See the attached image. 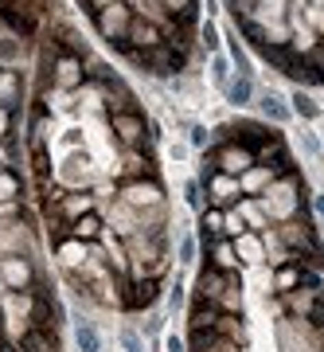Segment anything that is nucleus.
Wrapping results in <instances>:
<instances>
[{
  "label": "nucleus",
  "mask_w": 324,
  "mask_h": 352,
  "mask_svg": "<svg viewBox=\"0 0 324 352\" xmlns=\"http://www.w3.org/2000/svg\"><path fill=\"white\" fill-rule=\"evenodd\" d=\"M211 270H223V274H231L238 266V254H235V239H215L211 243Z\"/></svg>",
  "instance_id": "6ab92c4d"
},
{
  "label": "nucleus",
  "mask_w": 324,
  "mask_h": 352,
  "mask_svg": "<svg viewBox=\"0 0 324 352\" xmlns=\"http://www.w3.org/2000/svg\"><path fill=\"white\" fill-rule=\"evenodd\" d=\"M62 145H67V149H78V145H82V129H67V133H62Z\"/></svg>",
  "instance_id": "72a5a7b5"
},
{
  "label": "nucleus",
  "mask_w": 324,
  "mask_h": 352,
  "mask_svg": "<svg viewBox=\"0 0 324 352\" xmlns=\"http://www.w3.org/2000/svg\"><path fill=\"white\" fill-rule=\"evenodd\" d=\"M203 188H207V196H211V208H219V212H223V208H235V204L242 200V188H238V176L215 173L211 180L203 184Z\"/></svg>",
  "instance_id": "1a4fd4ad"
},
{
  "label": "nucleus",
  "mask_w": 324,
  "mask_h": 352,
  "mask_svg": "<svg viewBox=\"0 0 324 352\" xmlns=\"http://www.w3.org/2000/svg\"><path fill=\"white\" fill-rule=\"evenodd\" d=\"M289 110H293V118H301V122H316V118H321V106L312 102L309 90H301V87L289 94Z\"/></svg>",
  "instance_id": "a211bd4d"
},
{
  "label": "nucleus",
  "mask_w": 324,
  "mask_h": 352,
  "mask_svg": "<svg viewBox=\"0 0 324 352\" xmlns=\"http://www.w3.org/2000/svg\"><path fill=\"white\" fill-rule=\"evenodd\" d=\"M24 98H27L24 71L4 67V71H0V106H4V110H24Z\"/></svg>",
  "instance_id": "6e6552de"
},
{
  "label": "nucleus",
  "mask_w": 324,
  "mask_h": 352,
  "mask_svg": "<svg viewBox=\"0 0 324 352\" xmlns=\"http://www.w3.org/2000/svg\"><path fill=\"white\" fill-rule=\"evenodd\" d=\"M16 157H20V138L0 141V168H20V164H16Z\"/></svg>",
  "instance_id": "cd10ccee"
},
{
  "label": "nucleus",
  "mask_w": 324,
  "mask_h": 352,
  "mask_svg": "<svg viewBox=\"0 0 324 352\" xmlns=\"http://www.w3.org/2000/svg\"><path fill=\"white\" fill-rule=\"evenodd\" d=\"M75 344L78 352H102V333L90 321H75Z\"/></svg>",
  "instance_id": "4be33fe9"
},
{
  "label": "nucleus",
  "mask_w": 324,
  "mask_h": 352,
  "mask_svg": "<svg viewBox=\"0 0 324 352\" xmlns=\"http://www.w3.org/2000/svg\"><path fill=\"white\" fill-rule=\"evenodd\" d=\"M0 71H4V67H0Z\"/></svg>",
  "instance_id": "ea45409f"
},
{
  "label": "nucleus",
  "mask_w": 324,
  "mask_h": 352,
  "mask_svg": "<svg viewBox=\"0 0 324 352\" xmlns=\"http://www.w3.org/2000/svg\"><path fill=\"white\" fill-rule=\"evenodd\" d=\"M223 98L231 102L235 110H242V106H250V102H254V78H250V75H235L231 82H227Z\"/></svg>",
  "instance_id": "2eb2a0df"
},
{
  "label": "nucleus",
  "mask_w": 324,
  "mask_h": 352,
  "mask_svg": "<svg viewBox=\"0 0 324 352\" xmlns=\"http://www.w3.org/2000/svg\"><path fill=\"white\" fill-rule=\"evenodd\" d=\"M321 138H324V126H321ZM321 145H324V141H321Z\"/></svg>",
  "instance_id": "4c0bfd02"
},
{
  "label": "nucleus",
  "mask_w": 324,
  "mask_h": 352,
  "mask_svg": "<svg viewBox=\"0 0 324 352\" xmlns=\"http://www.w3.org/2000/svg\"><path fill=\"white\" fill-rule=\"evenodd\" d=\"M274 180H277V176H274V168H270V164H250L246 173L238 176V188H242V196H254V200H258V196H262Z\"/></svg>",
  "instance_id": "9b49d317"
},
{
  "label": "nucleus",
  "mask_w": 324,
  "mask_h": 352,
  "mask_svg": "<svg viewBox=\"0 0 324 352\" xmlns=\"http://www.w3.org/2000/svg\"><path fill=\"white\" fill-rule=\"evenodd\" d=\"M200 47L207 51V55L223 51V32H219V24H215V20H203V24H200Z\"/></svg>",
  "instance_id": "393cba45"
},
{
  "label": "nucleus",
  "mask_w": 324,
  "mask_h": 352,
  "mask_svg": "<svg viewBox=\"0 0 324 352\" xmlns=\"http://www.w3.org/2000/svg\"><path fill=\"white\" fill-rule=\"evenodd\" d=\"M164 43V32L157 24H149V20H141L137 12H133V20H129V32H125L121 47H113L117 55L121 51H157Z\"/></svg>",
  "instance_id": "423d86ee"
},
{
  "label": "nucleus",
  "mask_w": 324,
  "mask_h": 352,
  "mask_svg": "<svg viewBox=\"0 0 324 352\" xmlns=\"http://www.w3.org/2000/svg\"><path fill=\"white\" fill-rule=\"evenodd\" d=\"M0 286L4 294H32L36 289V270L27 254H0Z\"/></svg>",
  "instance_id": "20e7f679"
},
{
  "label": "nucleus",
  "mask_w": 324,
  "mask_h": 352,
  "mask_svg": "<svg viewBox=\"0 0 324 352\" xmlns=\"http://www.w3.org/2000/svg\"><path fill=\"white\" fill-rule=\"evenodd\" d=\"M86 63H90V59H82V55H75V51H59L47 67H39V78H43L39 87L75 94V90L86 87Z\"/></svg>",
  "instance_id": "f257e3e1"
},
{
  "label": "nucleus",
  "mask_w": 324,
  "mask_h": 352,
  "mask_svg": "<svg viewBox=\"0 0 324 352\" xmlns=\"http://www.w3.org/2000/svg\"><path fill=\"white\" fill-rule=\"evenodd\" d=\"M117 344H121V352H145V340H141V333H133V329H121V333H117Z\"/></svg>",
  "instance_id": "c85d7f7f"
},
{
  "label": "nucleus",
  "mask_w": 324,
  "mask_h": 352,
  "mask_svg": "<svg viewBox=\"0 0 324 352\" xmlns=\"http://www.w3.org/2000/svg\"><path fill=\"white\" fill-rule=\"evenodd\" d=\"M121 204L125 208H164V192L152 176L141 180H121Z\"/></svg>",
  "instance_id": "0eeeda50"
},
{
  "label": "nucleus",
  "mask_w": 324,
  "mask_h": 352,
  "mask_svg": "<svg viewBox=\"0 0 324 352\" xmlns=\"http://www.w3.org/2000/svg\"><path fill=\"white\" fill-rule=\"evenodd\" d=\"M309 321L316 329H324V298H316V302H309Z\"/></svg>",
  "instance_id": "473e14b6"
},
{
  "label": "nucleus",
  "mask_w": 324,
  "mask_h": 352,
  "mask_svg": "<svg viewBox=\"0 0 324 352\" xmlns=\"http://www.w3.org/2000/svg\"><path fill=\"white\" fill-rule=\"evenodd\" d=\"M187 263H196V235L180 239V266H187Z\"/></svg>",
  "instance_id": "2f4dec72"
},
{
  "label": "nucleus",
  "mask_w": 324,
  "mask_h": 352,
  "mask_svg": "<svg viewBox=\"0 0 324 352\" xmlns=\"http://www.w3.org/2000/svg\"><path fill=\"white\" fill-rule=\"evenodd\" d=\"M289 16V0H254V8H250V20L254 24H281Z\"/></svg>",
  "instance_id": "4468645a"
},
{
  "label": "nucleus",
  "mask_w": 324,
  "mask_h": 352,
  "mask_svg": "<svg viewBox=\"0 0 324 352\" xmlns=\"http://www.w3.org/2000/svg\"><path fill=\"white\" fill-rule=\"evenodd\" d=\"M184 129H187V145H192V149H200V153L211 149V129L207 126H200V122H184Z\"/></svg>",
  "instance_id": "a878e982"
},
{
  "label": "nucleus",
  "mask_w": 324,
  "mask_h": 352,
  "mask_svg": "<svg viewBox=\"0 0 324 352\" xmlns=\"http://www.w3.org/2000/svg\"><path fill=\"white\" fill-rule=\"evenodd\" d=\"M4 4H8V0H0V8H4Z\"/></svg>",
  "instance_id": "58836bf2"
},
{
  "label": "nucleus",
  "mask_w": 324,
  "mask_h": 352,
  "mask_svg": "<svg viewBox=\"0 0 324 352\" xmlns=\"http://www.w3.org/2000/svg\"><path fill=\"white\" fill-rule=\"evenodd\" d=\"M157 298H161V286H157V278L149 274V278H141L137 286H133V294L125 298V305H129V309H145V305H152Z\"/></svg>",
  "instance_id": "f3484780"
},
{
  "label": "nucleus",
  "mask_w": 324,
  "mask_h": 352,
  "mask_svg": "<svg viewBox=\"0 0 324 352\" xmlns=\"http://www.w3.org/2000/svg\"><path fill=\"white\" fill-rule=\"evenodd\" d=\"M110 129L121 149H149V113L145 110H117L110 113Z\"/></svg>",
  "instance_id": "f03ea898"
},
{
  "label": "nucleus",
  "mask_w": 324,
  "mask_h": 352,
  "mask_svg": "<svg viewBox=\"0 0 324 352\" xmlns=\"http://www.w3.org/2000/svg\"><path fill=\"white\" fill-rule=\"evenodd\" d=\"M24 200V176L20 168H0V204Z\"/></svg>",
  "instance_id": "aec40b11"
},
{
  "label": "nucleus",
  "mask_w": 324,
  "mask_h": 352,
  "mask_svg": "<svg viewBox=\"0 0 324 352\" xmlns=\"http://www.w3.org/2000/svg\"><path fill=\"white\" fill-rule=\"evenodd\" d=\"M117 176H121V180H141V176H152L149 149H125V161L117 164Z\"/></svg>",
  "instance_id": "f8f14e48"
},
{
  "label": "nucleus",
  "mask_w": 324,
  "mask_h": 352,
  "mask_svg": "<svg viewBox=\"0 0 324 352\" xmlns=\"http://www.w3.org/2000/svg\"><path fill=\"white\" fill-rule=\"evenodd\" d=\"M200 239L207 243V247H211L215 239H223V212H219V208H207V212H203V231H200Z\"/></svg>",
  "instance_id": "b1692460"
},
{
  "label": "nucleus",
  "mask_w": 324,
  "mask_h": 352,
  "mask_svg": "<svg viewBox=\"0 0 324 352\" xmlns=\"http://www.w3.org/2000/svg\"><path fill=\"white\" fill-rule=\"evenodd\" d=\"M20 118H27L24 110H4L0 106V141H8V138H16V122Z\"/></svg>",
  "instance_id": "bb28decb"
},
{
  "label": "nucleus",
  "mask_w": 324,
  "mask_h": 352,
  "mask_svg": "<svg viewBox=\"0 0 324 352\" xmlns=\"http://www.w3.org/2000/svg\"><path fill=\"white\" fill-rule=\"evenodd\" d=\"M207 71H211V82L219 90H227V82L235 78V71H231V59H227V51H215V55H207Z\"/></svg>",
  "instance_id": "412c9836"
},
{
  "label": "nucleus",
  "mask_w": 324,
  "mask_h": 352,
  "mask_svg": "<svg viewBox=\"0 0 324 352\" xmlns=\"http://www.w3.org/2000/svg\"><path fill=\"white\" fill-rule=\"evenodd\" d=\"M312 208H316V215L324 219V196H316V200H312Z\"/></svg>",
  "instance_id": "e433bc0d"
},
{
  "label": "nucleus",
  "mask_w": 324,
  "mask_h": 352,
  "mask_svg": "<svg viewBox=\"0 0 324 352\" xmlns=\"http://www.w3.org/2000/svg\"><path fill=\"white\" fill-rule=\"evenodd\" d=\"M254 102H258L262 118H266V122H274V126H286L289 118H293V110H289V98H281L277 90H262V94H254Z\"/></svg>",
  "instance_id": "9d476101"
},
{
  "label": "nucleus",
  "mask_w": 324,
  "mask_h": 352,
  "mask_svg": "<svg viewBox=\"0 0 324 352\" xmlns=\"http://www.w3.org/2000/svg\"><path fill=\"white\" fill-rule=\"evenodd\" d=\"M129 20H133V8H129L125 0H113V4H106V8H98V12L90 16L94 32H98L110 47H121L125 32H129Z\"/></svg>",
  "instance_id": "7ed1b4c3"
},
{
  "label": "nucleus",
  "mask_w": 324,
  "mask_h": 352,
  "mask_svg": "<svg viewBox=\"0 0 324 352\" xmlns=\"http://www.w3.org/2000/svg\"><path fill=\"white\" fill-rule=\"evenodd\" d=\"M168 302H172L176 309L184 305V282H180V278H176V286H172V294H168Z\"/></svg>",
  "instance_id": "f704fd0d"
},
{
  "label": "nucleus",
  "mask_w": 324,
  "mask_h": 352,
  "mask_svg": "<svg viewBox=\"0 0 324 352\" xmlns=\"http://www.w3.org/2000/svg\"><path fill=\"white\" fill-rule=\"evenodd\" d=\"M200 180H187V184H184V204H187V208H200V204H203V196H200Z\"/></svg>",
  "instance_id": "7c9ffc66"
},
{
  "label": "nucleus",
  "mask_w": 324,
  "mask_h": 352,
  "mask_svg": "<svg viewBox=\"0 0 324 352\" xmlns=\"http://www.w3.org/2000/svg\"><path fill=\"white\" fill-rule=\"evenodd\" d=\"M102 231H106V223H102V219H98L94 212H86L82 219H75V223H71V235H75L78 243H86V247L102 239Z\"/></svg>",
  "instance_id": "dca6fc26"
},
{
  "label": "nucleus",
  "mask_w": 324,
  "mask_h": 352,
  "mask_svg": "<svg viewBox=\"0 0 324 352\" xmlns=\"http://www.w3.org/2000/svg\"><path fill=\"white\" fill-rule=\"evenodd\" d=\"M164 349H168V352H187V344H184L180 337H176V333H172V337L164 340Z\"/></svg>",
  "instance_id": "c9c22d12"
},
{
  "label": "nucleus",
  "mask_w": 324,
  "mask_h": 352,
  "mask_svg": "<svg viewBox=\"0 0 324 352\" xmlns=\"http://www.w3.org/2000/svg\"><path fill=\"white\" fill-rule=\"evenodd\" d=\"M27 55H32V47H27L24 39H16L12 32H8V36H0V67H12V71H24Z\"/></svg>",
  "instance_id": "ddd939ff"
},
{
  "label": "nucleus",
  "mask_w": 324,
  "mask_h": 352,
  "mask_svg": "<svg viewBox=\"0 0 324 352\" xmlns=\"http://www.w3.org/2000/svg\"><path fill=\"white\" fill-rule=\"evenodd\" d=\"M235 254L246 258V263H258L262 258V243H258V231H242L235 239Z\"/></svg>",
  "instance_id": "5701e85b"
},
{
  "label": "nucleus",
  "mask_w": 324,
  "mask_h": 352,
  "mask_svg": "<svg viewBox=\"0 0 324 352\" xmlns=\"http://www.w3.org/2000/svg\"><path fill=\"white\" fill-rule=\"evenodd\" d=\"M211 157H215V168L227 176H242L254 161V149L238 145V141H211Z\"/></svg>",
  "instance_id": "39448f33"
},
{
  "label": "nucleus",
  "mask_w": 324,
  "mask_h": 352,
  "mask_svg": "<svg viewBox=\"0 0 324 352\" xmlns=\"http://www.w3.org/2000/svg\"><path fill=\"white\" fill-rule=\"evenodd\" d=\"M301 149H305V153L312 157V161H316L324 145H321V138H316V133H309V129H301Z\"/></svg>",
  "instance_id": "c756f323"
}]
</instances>
